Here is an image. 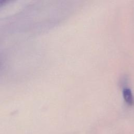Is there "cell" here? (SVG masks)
I'll return each instance as SVG.
<instances>
[{"label":"cell","instance_id":"cell-1","mask_svg":"<svg viewBox=\"0 0 134 134\" xmlns=\"http://www.w3.org/2000/svg\"><path fill=\"white\" fill-rule=\"evenodd\" d=\"M123 94L125 100L129 104H132L133 102V96L131 91L129 88H125L123 91Z\"/></svg>","mask_w":134,"mask_h":134},{"label":"cell","instance_id":"cell-2","mask_svg":"<svg viewBox=\"0 0 134 134\" xmlns=\"http://www.w3.org/2000/svg\"><path fill=\"white\" fill-rule=\"evenodd\" d=\"M7 3L6 1L5 0H0V8L4 6Z\"/></svg>","mask_w":134,"mask_h":134},{"label":"cell","instance_id":"cell-3","mask_svg":"<svg viewBox=\"0 0 134 134\" xmlns=\"http://www.w3.org/2000/svg\"><path fill=\"white\" fill-rule=\"evenodd\" d=\"M1 66V62H0V66Z\"/></svg>","mask_w":134,"mask_h":134}]
</instances>
